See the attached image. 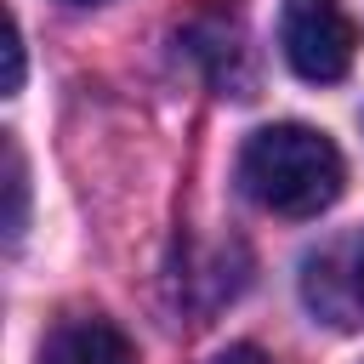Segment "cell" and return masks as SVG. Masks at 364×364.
Returning <instances> with one entry per match:
<instances>
[{"label":"cell","instance_id":"obj_1","mask_svg":"<svg viewBox=\"0 0 364 364\" xmlns=\"http://www.w3.org/2000/svg\"><path fill=\"white\" fill-rule=\"evenodd\" d=\"M341 154L313 125H262L239 148V188L273 216H318L341 193Z\"/></svg>","mask_w":364,"mask_h":364},{"label":"cell","instance_id":"obj_2","mask_svg":"<svg viewBox=\"0 0 364 364\" xmlns=\"http://www.w3.org/2000/svg\"><path fill=\"white\" fill-rule=\"evenodd\" d=\"M279 46H284V63L313 80V85H330L353 68V51H358V23L341 0H284L279 11Z\"/></svg>","mask_w":364,"mask_h":364},{"label":"cell","instance_id":"obj_3","mask_svg":"<svg viewBox=\"0 0 364 364\" xmlns=\"http://www.w3.org/2000/svg\"><path fill=\"white\" fill-rule=\"evenodd\" d=\"M40 364H131V341L108 318H68L40 347Z\"/></svg>","mask_w":364,"mask_h":364},{"label":"cell","instance_id":"obj_4","mask_svg":"<svg viewBox=\"0 0 364 364\" xmlns=\"http://www.w3.org/2000/svg\"><path fill=\"white\" fill-rule=\"evenodd\" d=\"M6 193H11L6 233L17 239V233H23V205H28V176H23V154H17V142H6Z\"/></svg>","mask_w":364,"mask_h":364},{"label":"cell","instance_id":"obj_5","mask_svg":"<svg viewBox=\"0 0 364 364\" xmlns=\"http://www.w3.org/2000/svg\"><path fill=\"white\" fill-rule=\"evenodd\" d=\"M23 85V34H17V23L6 28V91H17Z\"/></svg>","mask_w":364,"mask_h":364},{"label":"cell","instance_id":"obj_6","mask_svg":"<svg viewBox=\"0 0 364 364\" xmlns=\"http://www.w3.org/2000/svg\"><path fill=\"white\" fill-rule=\"evenodd\" d=\"M216 364H267V358H262L256 347H228V353H222Z\"/></svg>","mask_w":364,"mask_h":364},{"label":"cell","instance_id":"obj_7","mask_svg":"<svg viewBox=\"0 0 364 364\" xmlns=\"http://www.w3.org/2000/svg\"><path fill=\"white\" fill-rule=\"evenodd\" d=\"M353 296L364 301V250H358V262H353Z\"/></svg>","mask_w":364,"mask_h":364},{"label":"cell","instance_id":"obj_8","mask_svg":"<svg viewBox=\"0 0 364 364\" xmlns=\"http://www.w3.org/2000/svg\"><path fill=\"white\" fill-rule=\"evenodd\" d=\"M74 6H91V0H74Z\"/></svg>","mask_w":364,"mask_h":364}]
</instances>
